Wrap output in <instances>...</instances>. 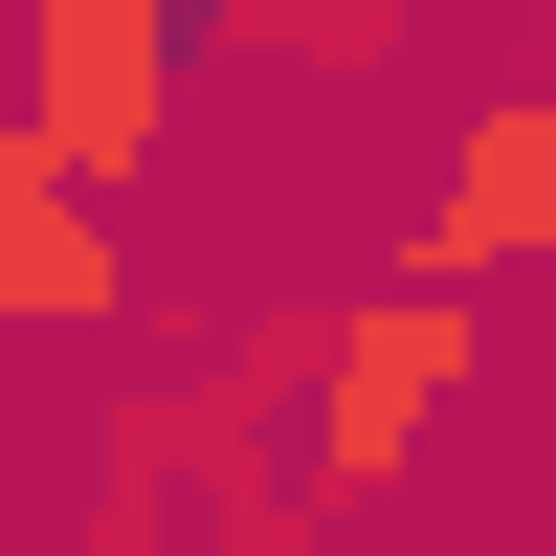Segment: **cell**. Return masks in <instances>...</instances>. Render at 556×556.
I'll return each instance as SVG.
<instances>
[{
    "label": "cell",
    "instance_id": "6da1fadb",
    "mask_svg": "<svg viewBox=\"0 0 556 556\" xmlns=\"http://www.w3.org/2000/svg\"><path fill=\"white\" fill-rule=\"evenodd\" d=\"M490 379V312L445 290V267H379V290L312 334V513H356V490L424 468V424Z\"/></svg>",
    "mask_w": 556,
    "mask_h": 556
},
{
    "label": "cell",
    "instance_id": "7a4b0ae2",
    "mask_svg": "<svg viewBox=\"0 0 556 556\" xmlns=\"http://www.w3.org/2000/svg\"><path fill=\"white\" fill-rule=\"evenodd\" d=\"M178 67H201V0H23V134L134 201V156L178 134Z\"/></svg>",
    "mask_w": 556,
    "mask_h": 556
},
{
    "label": "cell",
    "instance_id": "3957f363",
    "mask_svg": "<svg viewBox=\"0 0 556 556\" xmlns=\"http://www.w3.org/2000/svg\"><path fill=\"white\" fill-rule=\"evenodd\" d=\"M401 267H445V290H490V267H556V67H534V89H490V112L445 134L424 245H401Z\"/></svg>",
    "mask_w": 556,
    "mask_h": 556
},
{
    "label": "cell",
    "instance_id": "277c9868",
    "mask_svg": "<svg viewBox=\"0 0 556 556\" xmlns=\"http://www.w3.org/2000/svg\"><path fill=\"white\" fill-rule=\"evenodd\" d=\"M89 312H134V223L0 112V334H89Z\"/></svg>",
    "mask_w": 556,
    "mask_h": 556
}]
</instances>
